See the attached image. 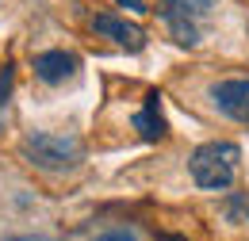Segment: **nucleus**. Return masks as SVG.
I'll return each mask as SVG.
<instances>
[{
	"label": "nucleus",
	"mask_w": 249,
	"mask_h": 241,
	"mask_svg": "<svg viewBox=\"0 0 249 241\" xmlns=\"http://www.w3.org/2000/svg\"><path fill=\"white\" fill-rule=\"evenodd\" d=\"M12 85H16V65L8 61V65L0 69V122H4V107H8V100H12Z\"/></svg>",
	"instance_id": "nucleus-8"
},
{
	"label": "nucleus",
	"mask_w": 249,
	"mask_h": 241,
	"mask_svg": "<svg viewBox=\"0 0 249 241\" xmlns=\"http://www.w3.org/2000/svg\"><path fill=\"white\" fill-rule=\"evenodd\" d=\"M134 130H138V138L142 142H165V134H169V122L161 115V96L157 92H146V103L134 111Z\"/></svg>",
	"instance_id": "nucleus-7"
},
{
	"label": "nucleus",
	"mask_w": 249,
	"mask_h": 241,
	"mask_svg": "<svg viewBox=\"0 0 249 241\" xmlns=\"http://www.w3.org/2000/svg\"><path fill=\"white\" fill-rule=\"evenodd\" d=\"M119 8H126V12H150L146 0H119Z\"/></svg>",
	"instance_id": "nucleus-11"
},
{
	"label": "nucleus",
	"mask_w": 249,
	"mask_h": 241,
	"mask_svg": "<svg viewBox=\"0 0 249 241\" xmlns=\"http://www.w3.org/2000/svg\"><path fill=\"white\" fill-rule=\"evenodd\" d=\"M96 241H138V238H134L130 230H104Z\"/></svg>",
	"instance_id": "nucleus-10"
},
{
	"label": "nucleus",
	"mask_w": 249,
	"mask_h": 241,
	"mask_svg": "<svg viewBox=\"0 0 249 241\" xmlns=\"http://www.w3.org/2000/svg\"><path fill=\"white\" fill-rule=\"evenodd\" d=\"M4 241H35V238H4Z\"/></svg>",
	"instance_id": "nucleus-13"
},
{
	"label": "nucleus",
	"mask_w": 249,
	"mask_h": 241,
	"mask_svg": "<svg viewBox=\"0 0 249 241\" xmlns=\"http://www.w3.org/2000/svg\"><path fill=\"white\" fill-rule=\"evenodd\" d=\"M154 12L165 19L177 46H199L215 19V0H157Z\"/></svg>",
	"instance_id": "nucleus-3"
},
{
	"label": "nucleus",
	"mask_w": 249,
	"mask_h": 241,
	"mask_svg": "<svg viewBox=\"0 0 249 241\" xmlns=\"http://www.w3.org/2000/svg\"><path fill=\"white\" fill-rule=\"evenodd\" d=\"M226 214H230L234 222H238V218H246V222H249V199H246V195H230V199H226Z\"/></svg>",
	"instance_id": "nucleus-9"
},
{
	"label": "nucleus",
	"mask_w": 249,
	"mask_h": 241,
	"mask_svg": "<svg viewBox=\"0 0 249 241\" xmlns=\"http://www.w3.org/2000/svg\"><path fill=\"white\" fill-rule=\"evenodd\" d=\"M92 31L100 38H111L115 46H123L130 54H138L142 46H146V27H138V23H130L123 16H115V12H100L92 16Z\"/></svg>",
	"instance_id": "nucleus-5"
},
{
	"label": "nucleus",
	"mask_w": 249,
	"mask_h": 241,
	"mask_svg": "<svg viewBox=\"0 0 249 241\" xmlns=\"http://www.w3.org/2000/svg\"><path fill=\"white\" fill-rule=\"evenodd\" d=\"M77 69H81V58L69 54V50H42V54H35V77L42 85H65Z\"/></svg>",
	"instance_id": "nucleus-6"
},
{
	"label": "nucleus",
	"mask_w": 249,
	"mask_h": 241,
	"mask_svg": "<svg viewBox=\"0 0 249 241\" xmlns=\"http://www.w3.org/2000/svg\"><path fill=\"white\" fill-rule=\"evenodd\" d=\"M242 169V150L234 142H203L188 157V172L203 191H226L238 180Z\"/></svg>",
	"instance_id": "nucleus-2"
},
{
	"label": "nucleus",
	"mask_w": 249,
	"mask_h": 241,
	"mask_svg": "<svg viewBox=\"0 0 249 241\" xmlns=\"http://www.w3.org/2000/svg\"><path fill=\"white\" fill-rule=\"evenodd\" d=\"M19 153H23V161H27L31 169H38V172H50V176L73 172V169L85 161V146H81L77 138L50 134V130H31V134H23Z\"/></svg>",
	"instance_id": "nucleus-1"
},
{
	"label": "nucleus",
	"mask_w": 249,
	"mask_h": 241,
	"mask_svg": "<svg viewBox=\"0 0 249 241\" xmlns=\"http://www.w3.org/2000/svg\"><path fill=\"white\" fill-rule=\"evenodd\" d=\"M211 103L222 119L249 126V77H226L211 85Z\"/></svg>",
	"instance_id": "nucleus-4"
},
{
	"label": "nucleus",
	"mask_w": 249,
	"mask_h": 241,
	"mask_svg": "<svg viewBox=\"0 0 249 241\" xmlns=\"http://www.w3.org/2000/svg\"><path fill=\"white\" fill-rule=\"evenodd\" d=\"M157 241H184V238H177V234H157Z\"/></svg>",
	"instance_id": "nucleus-12"
}]
</instances>
